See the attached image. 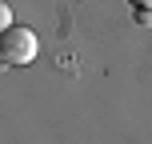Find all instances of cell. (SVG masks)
Segmentation results:
<instances>
[{
    "label": "cell",
    "mask_w": 152,
    "mask_h": 144,
    "mask_svg": "<svg viewBox=\"0 0 152 144\" xmlns=\"http://www.w3.org/2000/svg\"><path fill=\"white\" fill-rule=\"evenodd\" d=\"M0 60L8 68H24L36 60V32L32 28H4L0 32Z\"/></svg>",
    "instance_id": "1"
},
{
    "label": "cell",
    "mask_w": 152,
    "mask_h": 144,
    "mask_svg": "<svg viewBox=\"0 0 152 144\" xmlns=\"http://www.w3.org/2000/svg\"><path fill=\"white\" fill-rule=\"evenodd\" d=\"M4 28H12V12H8V4L0 8V32H4Z\"/></svg>",
    "instance_id": "2"
},
{
    "label": "cell",
    "mask_w": 152,
    "mask_h": 144,
    "mask_svg": "<svg viewBox=\"0 0 152 144\" xmlns=\"http://www.w3.org/2000/svg\"><path fill=\"white\" fill-rule=\"evenodd\" d=\"M136 24H152V8H136Z\"/></svg>",
    "instance_id": "3"
},
{
    "label": "cell",
    "mask_w": 152,
    "mask_h": 144,
    "mask_svg": "<svg viewBox=\"0 0 152 144\" xmlns=\"http://www.w3.org/2000/svg\"><path fill=\"white\" fill-rule=\"evenodd\" d=\"M132 8H152V0H128Z\"/></svg>",
    "instance_id": "4"
}]
</instances>
